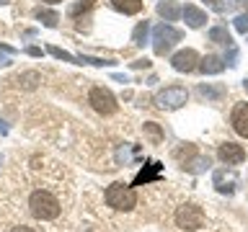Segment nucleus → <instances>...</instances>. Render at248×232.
<instances>
[{
  "label": "nucleus",
  "mask_w": 248,
  "mask_h": 232,
  "mask_svg": "<svg viewBox=\"0 0 248 232\" xmlns=\"http://www.w3.org/2000/svg\"><path fill=\"white\" fill-rule=\"evenodd\" d=\"M29 214L42 222H54L62 214V199L57 191L46 188V186H36L29 193Z\"/></svg>",
  "instance_id": "nucleus-1"
},
{
  "label": "nucleus",
  "mask_w": 248,
  "mask_h": 232,
  "mask_svg": "<svg viewBox=\"0 0 248 232\" xmlns=\"http://www.w3.org/2000/svg\"><path fill=\"white\" fill-rule=\"evenodd\" d=\"M106 204L116 209V212H129V209H135L137 204V193L132 186H124V183H111L104 193Z\"/></svg>",
  "instance_id": "nucleus-2"
},
{
  "label": "nucleus",
  "mask_w": 248,
  "mask_h": 232,
  "mask_svg": "<svg viewBox=\"0 0 248 232\" xmlns=\"http://www.w3.org/2000/svg\"><path fill=\"white\" fill-rule=\"evenodd\" d=\"M181 39H184V34L178 29H173L170 23H160V26L153 29V49H155V54H166Z\"/></svg>",
  "instance_id": "nucleus-3"
},
{
  "label": "nucleus",
  "mask_w": 248,
  "mask_h": 232,
  "mask_svg": "<svg viewBox=\"0 0 248 232\" xmlns=\"http://www.w3.org/2000/svg\"><path fill=\"white\" fill-rule=\"evenodd\" d=\"M186 101H189L186 88H181V85H170V88L160 90L158 96H155V106L163 108V111H176V108H181Z\"/></svg>",
  "instance_id": "nucleus-4"
},
{
  "label": "nucleus",
  "mask_w": 248,
  "mask_h": 232,
  "mask_svg": "<svg viewBox=\"0 0 248 232\" xmlns=\"http://www.w3.org/2000/svg\"><path fill=\"white\" fill-rule=\"evenodd\" d=\"M176 224L181 230H199L202 224H204V212H202V206L197 204H184V206H178V212H176Z\"/></svg>",
  "instance_id": "nucleus-5"
},
{
  "label": "nucleus",
  "mask_w": 248,
  "mask_h": 232,
  "mask_svg": "<svg viewBox=\"0 0 248 232\" xmlns=\"http://www.w3.org/2000/svg\"><path fill=\"white\" fill-rule=\"evenodd\" d=\"M88 103L96 108L98 114H104V116H108V114L116 111V98L111 96V90H108V88H101V85L91 88V93H88Z\"/></svg>",
  "instance_id": "nucleus-6"
},
{
  "label": "nucleus",
  "mask_w": 248,
  "mask_h": 232,
  "mask_svg": "<svg viewBox=\"0 0 248 232\" xmlns=\"http://www.w3.org/2000/svg\"><path fill=\"white\" fill-rule=\"evenodd\" d=\"M170 65H173L176 72H191V70L199 67V54L194 52V49H181V52L173 54Z\"/></svg>",
  "instance_id": "nucleus-7"
},
{
  "label": "nucleus",
  "mask_w": 248,
  "mask_h": 232,
  "mask_svg": "<svg viewBox=\"0 0 248 232\" xmlns=\"http://www.w3.org/2000/svg\"><path fill=\"white\" fill-rule=\"evenodd\" d=\"M217 158L222 162H228V165H240V162L246 160V150L235 142H225V145H220V150H217Z\"/></svg>",
  "instance_id": "nucleus-8"
},
{
  "label": "nucleus",
  "mask_w": 248,
  "mask_h": 232,
  "mask_svg": "<svg viewBox=\"0 0 248 232\" xmlns=\"http://www.w3.org/2000/svg\"><path fill=\"white\" fill-rule=\"evenodd\" d=\"M230 124L240 137H248V103H235L232 116H230Z\"/></svg>",
  "instance_id": "nucleus-9"
},
{
  "label": "nucleus",
  "mask_w": 248,
  "mask_h": 232,
  "mask_svg": "<svg viewBox=\"0 0 248 232\" xmlns=\"http://www.w3.org/2000/svg\"><path fill=\"white\" fill-rule=\"evenodd\" d=\"M160 173H163V165H160L158 160H155V162H147V168H142V170H140V173H137V178H135V183H132V186H142V183L158 181V178H160Z\"/></svg>",
  "instance_id": "nucleus-10"
},
{
  "label": "nucleus",
  "mask_w": 248,
  "mask_h": 232,
  "mask_svg": "<svg viewBox=\"0 0 248 232\" xmlns=\"http://www.w3.org/2000/svg\"><path fill=\"white\" fill-rule=\"evenodd\" d=\"M181 13L186 18V26H191V29H202V26H204V21H207V13L199 11L197 5H184Z\"/></svg>",
  "instance_id": "nucleus-11"
},
{
  "label": "nucleus",
  "mask_w": 248,
  "mask_h": 232,
  "mask_svg": "<svg viewBox=\"0 0 248 232\" xmlns=\"http://www.w3.org/2000/svg\"><path fill=\"white\" fill-rule=\"evenodd\" d=\"M199 70L204 75H220L222 70H225V59L215 57V54H207V57L199 59Z\"/></svg>",
  "instance_id": "nucleus-12"
},
{
  "label": "nucleus",
  "mask_w": 248,
  "mask_h": 232,
  "mask_svg": "<svg viewBox=\"0 0 248 232\" xmlns=\"http://www.w3.org/2000/svg\"><path fill=\"white\" fill-rule=\"evenodd\" d=\"M111 5L124 15H135L142 11V0H111Z\"/></svg>",
  "instance_id": "nucleus-13"
},
{
  "label": "nucleus",
  "mask_w": 248,
  "mask_h": 232,
  "mask_svg": "<svg viewBox=\"0 0 248 232\" xmlns=\"http://www.w3.org/2000/svg\"><path fill=\"white\" fill-rule=\"evenodd\" d=\"M235 181H232V175H228L225 170H217L215 173V188L220 191V193H232L235 191V186H232Z\"/></svg>",
  "instance_id": "nucleus-14"
},
{
  "label": "nucleus",
  "mask_w": 248,
  "mask_h": 232,
  "mask_svg": "<svg viewBox=\"0 0 248 232\" xmlns=\"http://www.w3.org/2000/svg\"><path fill=\"white\" fill-rule=\"evenodd\" d=\"M158 13L166 21H176L178 15H181V8H178L173 0H160V3H158Z\"/></svg>",
  "instance_id": "nucleus-15"
},
{
  "label": "nucleus",
  "mask_w": 248,
  "mask_h": 232,
  "mask_svg": "<svg viewBox=\"0 0 248 232\" xmlns=\"http://www.w3.org/2000/svg\"><path fill=\"white\" fill-rule=\"evenodd\" d=\"M225 93H228V90H225V85H209V83H202L199 85V96H204L209 101H220Z\"/></svg>",
  "instance_id": "nucleus-16"
},
{
  "label": "nucleus",
  "mask_w": 248,
  "mask_h": 232,
  "mask_svg": "<svg viewBox=\"0 0 248 232\" xmlns=\"http://www.w3.org/2000/svg\"><path fill=\"white\" fill-rule=\"evenodd\" d=\"M209 42L230 46L232 44V36L228 34V29H225V26H215V29H209Z\"/></svg>",
  "instance_id": "nucleus-17"
},
{
  "label": "nucleus",
  "mask_w": 248,
  "mask_h": 232,
  "mask_svg": "<svg viewBox=\"0 0 248 232\" xmlns=\"http://www.w3.org/2000/svg\"><path fill=\"white\" fill-rule=\"evenodd\" d=\"M147 34H150V23L142 21V23H137V29H135V34H132V42H135L137 46H142L147 42Z\"/></svg>",
  "instance_id": "nucleus-18"
},
{
  "label": "nucleus",
  "mask_w": 248,
  "mask_h": 232,
  "mask_svg": "<svg viewBox=\"0 0 248 232\" xmlns=\"http://www.w3.org/2000/svg\"><path fill=\"white\" fill-rule=\"evenodd\" d=\"M184 168L189 170V173H202V170H207V168H209V158H197V155H194V158L186 162Z\"/></svg>",
  "instance_id": "nucleus-19"
},
{
  "label": "nucleus",
  "mask_w": 248,
  "mask_h": 232,
  "mask_svg": "<svg viewBox=\"0 0 248 232\" xmlns=\"http://www.w3.org/2000/svg\"><path fill=\"white\" fill-rule=\"evenodd\" d=\"M34 15L44 23V26H49V29H54V26H57V21H60V15L54 13V11H42V8H39Z\"/></svg>",
  "instance_id": "nucleus-20"
},
{
  "label": "nucleus",
  "mask_w": 248,
  "mask_h": 232,
  "mask_svg": "<svg viewBox=\"0 0 248 232\" xmlns=\"http://www.w3.org/2000/svg\"><path fill=\"white\" fill-rule=\"evenodd\" d=\"M142 129H145V134L150 137L155 145H160V142H163V129H160L155 121H145V127H142Z\"/></svg>",
  "instance_id": "nucleus-21"
},
{
  "label": "nucleus",
  "mask_w": 248,
  "mask_h": 232,
  "mask_svg": "<svg viewBox=\"0 0 248 232\" xmlns=\"http://www.w3.org/2000/svg\"><path fill=\"white\" fill-rule=\"evenodd\" d=\"M194 155H197V147H194V145H184V147H178V150H176V160H181V165H186Z\"/></svg>",
  "instance_id": "nucleus-22"
},
{
  "label": "nucleus",
  "mask_w": 248,
  "mask_h": 232,
  "mask_svg": "<svg viewBox=\"0 0 248 232\" xmlns=\"http://www.w3.org/2000/svg\"><path fill=\"white\" fill-rule=\"evenodd\" d=\"M39 80H42V77H39L36 72H23V75L18 77V85L23 83V88H36Z\"/></svg>",
  "instance_id": "nucleus-23"
},
{
  "label": "nucleus",
  "mask_w": 248,
  "mask_h": 232,
  "mask_svg": "<svg viewBox=\"0 0 248 232\" xmlns=\"http://www.w3.org/2000/svg\"><path fill=\"white\" fill-rule=\"evenodd\" d=\"M46 52H49L52 57H57V59H65V62H78V57H73V54L65 52V49H60V46H49Z\"/></svg>",
  "instance_id": "nucleus-24"
},
{
  "label": "nucleus",
  "mask_w": 248,
  "mask_h": 232,
  "mask_svg": "<svg viewBox=\"0 0 248 232\" xmlns=\"http://www.w3.org/2000/svg\"><path fill=\"white\" fill-rule=\"evenodd\" d=\"M13 54H16V49H13V46H8V44H0V65H11Z\"/></svg>",
  "instance_id": "nucleus-25"
},
{
  "label": "nucleus",
  "mask_w": 248,
  "mask_h": 232,
  "mask_svg": "<svg viewBox=\"0 0 248 232\" xmlns=\"http://www.w3.org/2000/svg\"><path fill=\"white\" fill-rule=\"evenodd\" d=\"M78 62H88V65H96V67H104V65H114L111 59H98V57H85V54H80L78 57Z\"/></svg>",
  "instance_id": "nucleus-26"
},
{
  "label": "nucleus",
  "mask_w": 248,
  "mask_h": 232,
  "mask_svg": "<svg viewBox=\"0 0 248 232\" xmlns=\"http://www.w3.org/2000/svg\"><path fill=\"white\" fill-rule=\"evenodd\" d=\"M235 29L240 31V34H248V13H240L235 18Z\"/></svg>",
  "instance_id": "nucleus-27"
},
{
  "label": "nucleus",
  "mask_w": 248,
  "mask_h": 232,
  "mask_svg": "<svg viewBox=\"0 0 248 232\" xmlns=\"http://www.w3.org/2000/svg\"><path fill=\"white\" fill-rule=\"evenodd\" d=\"M88 8H93V0H83V3H78L70 8V15H78L80 11H88Z\"/></svg>",
  "instance_id": "nucleus-28"
},
{
  "label": "nucleus",
  "mask_w": 248,
  "mask_h": 232,
  "mask_svg": "<svg viewBox=\"0 0 248 232\" xmlns=\"http://www.w3.org/2000/svg\"><path fill=\"white\" fill-rule=\"evenodd\" d=\"M204 3H207V8H212L215 13H225V3H222V0H204Z\"/></svg>",
  "instance_id": "nucleus-29"
},
{
  "label": "nucleus",
  "mask_w": 248,
  "mask_h": 232,
  "mask_svg": "<svg viewBox=\"0 0 248 232\" xmlns=\"http://www.w3.org/2000/svg\"><path fill=\"white\" fill-rule=\"evenodd\" d=\"M8 232H36V230L29 227V224H13V227L8 230Z\"/></svg>",
  "instance_id": "nucleus-30"
},
{
  "label": "nucleus",
  "mask_w": 248,
  "mask_h": 232,
  "mask_svg": "<svg viewBox=\"0 0 248 232\" xmlns=\"http://www.w3.org/2000/svg\"><path fill=\"white\" fill-rule=\"evenodd\" d=\"M132 67H135V70H142V67H150V59H137V62H132Z\"/></svg>",
  "instance_id": "nucleus-31"
},
{
  "label": "nucleus",
  "mask_w": 248,
  "mask_h": 232,
  "mask_svg": "<svg viewBox=\"0 0 248 232\" xmlns=\"http://www.w3.org/2000/svg\"><path fill=\"white\" fill-rule=\"evenodd\" d=\"M26 52L31 54V57H42V49H39V46H29Z\"/></svg>",
  "instance_id": "nucleus-32"
},
{
  "label": "nucleus",
  "mask_w": 248,
  "mask_h": 232,
  "mask_svg": "<svg viewBox=\"0 0 248 232\" xmlns=\"http://www.w3.org/2000/svg\"><path fill=\"white\" fill-rule=\"evenodd\" d=\"M44 3H49V5H54V3H62V0H44Z\"/></svg>",
  "instance_id": "nucleus-33"
},
{
  "label": "nucleus",
  "mask_w": 248,
  "mask_h": 232,
  "mask_svg": "<svg viewBox=\"0 0 248 232\" xmlns=\"http://www.w3.org/2000/svg\"><path fill=\"white\" fill-rule=\"evenodd\" d=\"M8 3H11V0H0V5H8Z\"/></svg>",
  "instance_id": "nucleus-34"
},
{
  "label": "nucleus",
  "mask_w": 248,
  "mask_h": 232,
  "mask_svg": "<svg viewBox=\"0 0 248 232\" xmlns=\"http://www.w3.org/2000/svg\"><path fill=\"white\" fill-rule=\"evenodd\" d=\"M243 88H246V93H248V80H243Z\"/></svg>",
  "instance_id": "nucleus-35"
},
{
  "label": "nucleus",
  "mask_w": 248,
  "mask_h": 232,
  "mask_svg": "<svg viewBox=\"0 0 248 232\" xmlns=\"http://www.w3.org/2000/svg\"><path fill=\"white\" fill-rule=\"evenodd\" d=\"M0 165H3V158H0Z\"/></svg>",
  "instance_id": "nucleus-36"
}]
</instances>
